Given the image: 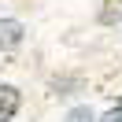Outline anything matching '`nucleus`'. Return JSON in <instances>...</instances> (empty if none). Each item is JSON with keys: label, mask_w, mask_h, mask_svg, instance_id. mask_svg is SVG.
Segmentation results:
<instances>
[{"label": "nucleus", "mask_w": 122, "mask_h": 122, "mask_svg": "<svg viewBox=\"0 0 122 122\" xmlns=\"http://www.w3.org/2000/svg\"><path fill=\"white\" fill-rule=\"evenodd\" d=\"M19 45H22V22L0 19V48H19Z\"/></svg>", "instance_id": "obj_1"}, {"label": "nucleus", "mask_w": 122, "mask_h": 122, "mask_svg": "<svg viewBox=\"0 0 122 122\" xmlns=\"http://www.w3.org/2000/svg\"><path fill=\"white\" fill-rule=\"evenodd\" d=\"M19 104H22L19 89H11V85H0V122H11V115L19 111Z\"/></svg>", "instance_id": "obj_2"}, {"label": "nucleus", "mask_w": 122, "mask_h": 122, "mask_svg": "<svg viewBox=\"0 0 122 122\" xmlns=\"http://www.w3.org/2000/svg\"><path fill=\"white\" fill-rule=\"evenodd\" d=\"M67 122H92V111L89 107H74V111L67 115Z\"/></svg>", "instance_id": "obj_3"}, {"label": "nucleus", "mask_w": 122, "mask_h": 122, "mask_svg": "<svg viewBox=\"0 0 122 122\" xmlns=\"http://www.w3.org/2000/svg\"><path fill=\"white\" fill-rule=\"evenodd\" d=\"M104 122H122V107H118V111H111V115H104Z\"/></svg>", "instance_id": "obj_4"}]
</instances>
